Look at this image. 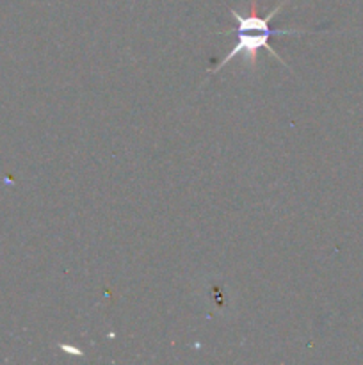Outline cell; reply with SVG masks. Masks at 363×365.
<instances>
[{
	"instance_id": "obj_1",
	"label": "cell",
	"mask_w": 363,
	"mask_h": 365,
	"mask_svg": "<svg viewBox=\"0 0 363 365\" xmlns=\"http://www.w3.org/2000/svg\"><path fill=\"white\" fill-rule=\"evenodd\" d=\"M308 32H313V31H302V29H270V31H263V32H260V34L235 32V34H238V39H237V43L233 45V48H231L230 52H228L226 56H224L223 59H221L219 63L216 64V66L209 68L206 71H209V73H217V71H219L221 68L224 66V64H228L231 59H233V57H237V56H244L246 61H248L249 64H253V66H255L256 56H258V52L262 48H267V52H269L270 56L276 57V59L280 61L283 66H287V63L281 59L280 53L274 52V48L270 46L269 39L273 38V36H285V34L301 36V34H308Z\"/></svg>"
},
{
	"instance_id": "obj_2",
	"label": "cell",
	"mask_w": 363,
	"mask_h": 365,
	"mask_svg": "<svg viewBox=\"0 0 363 365\" xmlns=\"http://www.w3.org/2000/svg\"><path fill=\"white\" fill-rule=\"evenodd\" d=\"M60 349H64V351H66V353H75V355H82V351H78V349L68 348V346H63V344H60Z\"/></svg>"
}]
</instances>
